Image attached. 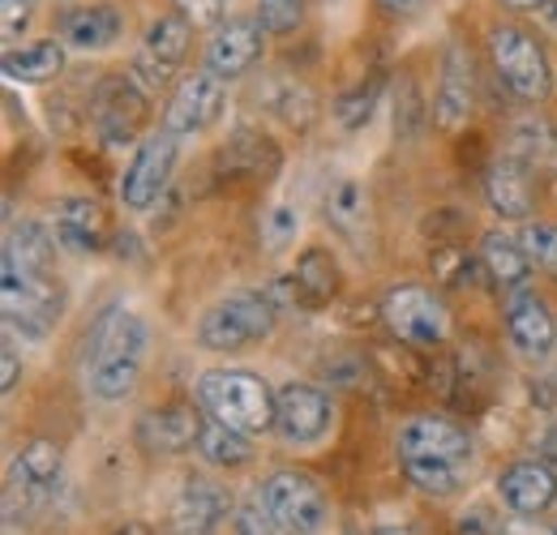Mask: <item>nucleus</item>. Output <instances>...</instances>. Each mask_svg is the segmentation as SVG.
<instances>
[{
	"label": "nucleus",
	"mask_w": 557,
	"mask_h": 535,
	"mask_svg": "<svg viewBox=\"0 0 557 535\" xmlns=\"http://www.w3.org/2000/svg\"><path fill=\"white\" fill-rule=\"evenodd\" d=\"M476 103V77H472V57L463 43H450L442 57V77H437V99H433V121L442 129H463Z\"/></svg>",
	"instance_id": "obj_14"
},
{
	"label": "nucleus",
	"mask_w": 557,
	"mask_h": 535,
	"mask_svg": "<svg viewBox=\"0 0 557 535\" xmlns=\"http://www.w3.org/2000/svg\"><path fill=\"white\" fill-rule=\"evenodd\" d=\"M4 258L26 274H57V240L39 223H17L4 240Z\"/></svg>",
	"instance_id": "obj_23"
},
{
	"label": "nucleus",
	"mask_w": 557,
	"mask_h": 535,
	"mask_svg": "<svg viewBox=\"0 0 557 535\" xmlns=\"http://www.w3.org/2000/svg\"><path fill=\"white\" fill-rule=\"evenodd\" d=\"M506 331H510V343L523 351V356H549L554 351V313L545 309V300L536 291H515L510 304H506Z\"/></svg>",
	"instance_id": "obj_18"
},
{
	"label": "nucleus",
	"mask_w": 557,
	"mask_h": 535,
	"mask_svg": "<svg viewBox=\"0 0 557 535\" xmlns=\"http://www.w3.org/2000/svg\"><path fill=\"white\" fill-rule=\"evenodd\" d=\"M497 493H502L506 510L536 519V514H545V510L557 501V475H554V468H549V463L523 459V463H515V468L502 471Z\"/></svg>",
	"instance_id": "obj_16"
},
{
	"label": "nucleus",
	"mask_w": 557,
	"mask_h": 535,
	"mask_svg": "<svg viewBox=\"0 0 557 535\" xmlns=\"http://www.w3.org/2000/svg\"><path fill=\"white\" fill-rule=\"evenodd\" d=\"M344 535H360V532H356V527H348V532H344Z\"/></svg>",
	"instance_id": "obj_46"
},
{
	"label": "nucleus",
	"mask_w": 557,
	"mask_h": 535,
	"mask_svg": "<svg viewBox=\"0 0 557 535\" xmlns=\"http://www.w3.org/2000/svg\"><path fill=\"white\" fill-rule=\"evenodd\" d=\"M485 198L488 210L502 214V219H528L532 206H536V189H532V176L519 159H497L485 172Z\"/></svg>",
	"instance_id": "obj_21"
},
{
	"label": "nucleus",
	"mask_w": 557,
	"mask_h": 535,
	"mask_svg": "<svg viewBox=\"0 0 557 535\" xmlns=\"http://www.w3.org/2000/svg\"><path fill=\"white\" fill-rule=\"evenodd\" d=\"M138 437L146 450L159 455H181L202 437V411L194 407H163V411H146L138 424Z\"/></svg>",
	"instance_id": "obj_20"
},
{
	"label": "nucleus",
	"mask_w": 557,
	"mask_h": 535,
	"mask_svg": "<svg viewBox=\"0 0 557 535\" xmlns=\"http://www.w3.org/2000/svg\"><path fill=\"white\" fill-rule=\"evenodd\" d=\"M502 535H557V527H549V523H541V519H528V514H519L510 527Z\"/></svg>",
	"instance_id": "obj_40"
},
{
	"label": "nucleus",
	"mask_w": 557,
	"mask_h": 535,
	"mask_svg": "<svg viewBox=\"0 0 557 535\" xmlns=\"http://www.w3.org/2000/svg\"><path fill=\"white\" fill-rule=\"evenodd\" d=\"M86 382L103 402H121L134 395L141 377V360H146V343L150 331L134 309H108L95 331L86 338Z\"/></svg>",
	"instance_id": "obj_2"
},
{
	"label": "nucleus",
	"mask_w": 557,
	"mask_h": 535,
	"mask_svg": "<svg viewBox=\"0 0 557 535\" xmlns=\"http://www.w3.org/2000/svg\"><path fill=\"white\" fill-rule=\"evenodd\" d=\"M326 219H331L339 232L356 236V227L364 223V194H360L356 181H339V185L326 194Z\"/></svg>",
	"instance_id": "obj_31"
},
{
	"label": "nucleus",
	"mask_w": 557,
	"mask_h": 535,
	"mask_svg": "<svg viewBox=\"0 0 557 535\" xmlns=\"http://www.w3.org/2000/svg\"><path fill=\"white\" fill-rule=\"evenodd\" d=\"M185 52H189V22H181V17H159V22H150V30H146V52H141V57L176 69L185 61Z\"/></svg>",
	"instance_id": "obj_30"
},
{
	"label": "nucleus",
	"mask_w": 557,
	"mask_h": 535,
	"mask_svg": "<svg viewBox=\"0 0 557 535\" xmlns=\"http://www.w3.org/2000/svg\"><path fill=\"white\" fill-rule=\"evenodd\" d=\"M146 116H150V108H146V90H141L138 82L108 77V82L95 86L90 121H95V129L108 141H116V146L134 141L141 134V125H146Z\"/></svg>",
	"instance_id": "obj_10"
},
{
	"label": "nucleus",
	"mask_w": 557,
	"mask_h": 535,
	"mask_svg": "<svg viewBox=\"0 0 557 535\" xmlns=\"http://www.w3.org/2000/svg\"><path fill=\"white\" fill-rule=\"evenodd\" d=\"M57 245L70 253H99L108 245V214L95 198H70L57 206Z\"/></svg>",
	"instance_id": "obj_19"
},
{
	"label": "nucleus",
	"mask_w": 557,
	"mask_h": 535,
	"mask_svg": "<svg viewBox=\"0 0 557 535\" xmlns=\"http://www.w3.org/2000/svg\"><path fill=\"white\" fill-rule=\"evenodd\" d=\"M493 65H497V77L519 95V99H545L549 86H554V73H549V61H545V48L519 30V26H497L493 39Z\"/></svg>",
	"instance_id": "obj_7"
},
{
	"label": "nucleus",
	"mask_w": 557,
	"mask_h": 535,
	"mask_svg": "<svg viewBox=\"0 0 557 535\" xmlns=\"http://www.w3.org/2000/svg\"><path fill=\"white\" fill-rule=\"evenodd\" d=\"M424 0H382V9H391V13H417Z\"/></svg>",
	"instance_id": "obj_42"
},
{
	"label": "nucleus",
	"mask_w": 557,
	"mask_h": 535,
	"mask_svg": "<svg viewBox=\"0 0 557 535\" xmlns=\"http://www.w3.org/2000/svg\"><path fill=\"white\" fill-rule=\"evenodd\" d=\"M198 455L214 463V468H245L253 459V446L240 428L223 424V420H210L202 424V437H198Z\"/></svg>",
	"instance_id": "obj_27"
},
{
	"label": "nucleus",
	"mask_w": 557,
	"mask_h": 535,
	"mask_svg": "<svg viewBox=\"0 0 557 535\" xmlns=\"http://www.w3.org/2000/svg\"><path fill=\"white\" fill-rule=\"evenodd\" d=\"M0 309H4V331L22 335L30 343H44L52 335V326L65 313V291L57 283V274H26L4 258L0 274Z\"/></svg>",
	"instance_id": "obj_4"
},
{
	"label": "nucleus",
	"mask_w": 557,
	"mask_h": 535,
	"mask_svg": "<svg viewBox=\"0 0 557 535\" xmlns=\"http://www.w3.org/2000/svg\"><path fill=\"white\" fill-rule=\"evenodd\" d=\"M61 468H65V459H61V446H57V441H30V446H22V455L13 459L9 493H22L30 506H39V501H48V497L57 493Z\"/></svg>",
	"instance_id": "obj_17"
},
{
	"label": "nucleus",
	"mask_w": 557,
	"mask_h": 535,
	"mask_svg": "<svg viewBox=\"0 0 557 535\" xmlns=\"http://www.w3.org/2000/svg\"><path fill=\"white\" fill-rule=\"evenodd\" d=\"M515 159H519L523 167L554 159V141H549V129H545L541 121H523V125L515 129Z\"/></svg>",
	"instance_id": "obj_34"
},
{
	"label": "nucleus",
	"mask_w": 557,
	"mask_h": 535,
	"mask_svg": "<svg viewBox=\"0 0 557 535\" xmlns=\"http://www.w3.org/2000/svg\"><path fill=\"white\" fill-rule=\"evenodd\" d=\"M262 510L278 535H322L326 527V497L305 471H278L262 488Z\"/></svg>",
	"instance_id": "obj_6"
},
{
	"label": "nucleus",
	"mask_w": 557,
	"mask_h": 535,
	"mask_svg": "<svg viewBox=\"0 0 557 535\" xmlns=\"http://www.w3.org/2000/svg\"><path fill=\"white\" fill-rule=\"evenodd\" d=\"M176 150H181V137L168 134V129L141 141L134 163L121 176V201L129 210H150L154 201L163 198V189H168V181L176 172Z\"/></svg>",
	"instance_id": "obj_9"
},
{
	"label": "nucleus",
	"mask_w": 557,
	"mask_h": 535,
	"mask_svg": "<svg viewBox=\"0 0 557 535\" xmlns=\"http://www.w3.org/2000/svg\"><path fill=\"white\" fill-rule=\"evenodd\" d=\"M223 116V86L214 73H194L176 86L168 112H163V129L176 137H194L210 129Z\"/></svg>",
	"instance_id": "obj_12"
},
{
	"label": "nucleus",
	"mask_w": 557,
	"mask_h": 535,
	"mask_svg": "<svg viewBox=\"0 0 557 535\" xmlns=\"http://www.w3.org/2000/svg\"><path fill=\"white\" fill-rule=\"evenodd\" d=\"M331 428V399L309 386V382H292L278 390L275 402V433L287 446H313L322 441Z\"/></svg>",
	"instance_id": "obj_11"
},
{
	"label": "nucleus",
	"mask_w": 557,
	"mask_h": 535,
	"mask_svg": "<svg viewBox=\"0 0 557 535\" xmlns=\"http://www.w3.org/2000/svg\"><path fill=\"white\" fill-rule=\"evenodd\" d=\"M399 459L408 480L429 497H450L463 488V471L472 463V437L446 415H412L399 437Z\"/></svg>",
	"instance_id": "obj_1"
},
{
	"label": "nucleus",
	"mask_w": 557,
	"mask_h": 535,
	"mask_svg": "<svg viewBox=\"0 0 557 535\" xmlns=\"http://www.w3.org/2000/svg\"><path fill=\"white\" fill-rule=\"evenodd\" d=\"M121 35V13L112 4H90V9H73L65 17V39L82 52H99L112 48Z\"/></svg>",
	"instance_id": "obj_24"
},
{
	"label": "nucleus",
	"mask_w": 557,
	"mask_h": 535,
	"mask_svg": "<svg viewBox=\"0 0 557 535\" xmlns=\"http://www.w3.org/2000/svg\"><path fill=\"white\" fill-rule=\"evenodd\" d=\"M232 514L227 488L214 480H189L172 501V532L176 535H219V527Z\"/></svg>",
	"instance_id": "obj_15"
},
{
	"label": "nucleus",
	"mask_w": 557,
	"mask_h": 535,
	"mask_svg": "<svg viewBox=\"0 0 557 535\" xmlns=\"http://www.w3.org/2000/svg\"><path fill=\"white\" fill-rule=\"evenodd\" d=\"M481 262H485V270L493 274L497 287H523L528 270H532L528 249L515 236H502V232H488L485 240H481Z\"/></svg>",
	"instance_id": "obj_26"
},
{
	"label": "nucleus",
	"mask_w": 557,
	"mask_h": 535,
	"mask_svg": "<svg viewBox=\"0 0 557 535\" xmlns=\"http://www.w3.org/2000/svg\"><path fill=\"white\" fill-rule=\"evenodd\" d=\"M382 318H386L391 335L408 347H442L446 343V309L433 300V291H424L417 283L395 287L382 300Z\"/></svg>",
	"instance_id": "obj_8"
},
{
	"label": "nucleus",
	"mask_w": 557,
	"mask_h": 535,
	"mask_svg": "<svg viewBox=\"0 0 557 535\" xmlns=\"http://www.w3.org/2000/svg\"><path fill=\"white\" fill-rule=\"evenodd\" d=\"M267 48V26L258 17H232L219 26V35L207 48V73L214 77H240L262 61Z\"/></svg>",
	"instance_id": "obj_13"
},
{
	"label": "nucleus",
	"mask_w": 557,
	"mask_h": 535,
	"mask_svg": "<svg viewBox=\"0 0 557 535\" xmlns=\"http://www.w3.org/2000/svg\"><path fill=\"white\" fill-rule=\"evenodd\" d=\"M296 227H300V219H296V210L292 206H271L267 214H262V240H267V249H287V240H296Z\"/></svg>",
	"instance_id": "obj_36"
},
{
	"label": "nucleus",
	"mask_w": 557,
	"mask_h": 535,
	"mask_svg": "<svg viewBox=\"0 0 557 535\" xmlns=\"http://www.w3.org/2000/svg\"><path fill=\"white\" fill-rule=\"evenodd\" d=\"M65 69V48L57 39H44V43H30V48H9L4 52V77L9 82H26V86H39V82H52L57 73Z\"/></svg>",
	"instance_id": "obj_25"
},
{
	"label": "nucleus",
	"mask_w": 557,
	"mask_h": 535,
	"mask_svg": "<svg viewBox=\"0 0 557 535\" xmlns=\"http://www.w3.org/2000/svg\"><path fill=\"white\" fill-rule=\"evenodd\" d=\"M30 22V0H0V30L4 39H17Z\"/></svg>",
	"instance_id": "obj_38"
},
{
	"label": "nucleus",
	"mask_w": 557,
	"mask_h": 535,
	"mask_svg": "<svg viewBox=\"0 0 557 535\" xmlns=\"http://www.w3.org/2000/svg\"><path fill=\"white\" fill-rule=\"evenodd\" d=\"M335 291H339V262L326 249H305L292 274V296L300 300V309H322L335 300Z\"/></svg>",
	"instance_id": "obj_22"
},
{
	"label": "nucleus",
	"mask_w": 557,
	"mask_h": 535,
	"mask_svg": "<svg viewBox=\"0 0 557 535\" xmlns=\"http://www.w3.org/2000/svg\"><path fill=\"white\" fill-rule=\"evenodd\" d=\"M258 99L278 112L287 125H309L313 121V95L296 82V77H271L262 90H258Z\"/></svg>",
	"instance_id": "obj_28"
},
{
	"label": "nucleus",
	"mask_w": 557,
	"mask_h": 535,
	"mask_svg": "<svg viewBox=\"0 0 557 535\" xmlns=\"http://www.w3.org/2000/svg\"><path fill=\"white\" fill-rule=\"evenodd\" d=\"M176 4H181V13H185L194 26H210V22L223 17V0H176Z\"/></svg>",
	"instance_id": "obj_39"
},
{
	"label": "nucleus",
	"mask_w": 557,
	"mask_h": 535,
	"mask_svg": "<svg viewBox=\"0 0 557 535\" xmlns=\"http://www.w3.org/2000/svg\"><path fill=\"white\" fill-rule=\"evenodd\" d=\"M198 402L210 420H223L240 433H267L275 428V402L271 386L249 369H210L198 377Z\"/></svg>",
	"instance_id": "obj_3"
},
{
	"label": "nucleus",
	"mask_w": 557,
	"mask_h": 535,
	"mask_svg": "<svg viewBox=\"0 0 557 535\" xmlns=\"http://www.w3.org/2000/svg\"><path fill=\"white\" fill-rule=\"evenodd\" d=\"M519 245L528 249L532 266H541L545 274L557 278V227L554 223H528L523 236H519Z\"/></svg>",
	"instance_id": "obj_33"
},
{
	"label": "nucleus",
	"mask_w": 557,
	"mask_h": 535,
	"mask_svg": "<svg viewBox=\"0 0 557 535\" xmlns=\"http://www.w3.org/2000/svg\"><path fill=\"white\" fill-rule=\"evenodd\" d=\"M300 17H305V0H258V22L267 26V35L296 30Z\"/></svg>",
	"instance_id": "obj_35"
},
{
	"label": "nucleus",
	"mask_w": 557,
	"mask_h": 535,
	"mask_svg": "<svg viewBox=\"0 0 557 535\" xmlns=\"http://www.w3.org/2000/svg\"><path fill=\"white\" fill-rule=\"evenodd\" d=\"M223 167H232V172H249V176H271L278 167V150L267 141V137L258 134H236L232 137V146L223 150Z\"/></svg>",
	"instance_id": "obj_29"
},
{
	"label": "nucleus",
	"mask_w": 557,
	"mask_h": 535,
	"mask_svg": "<svg viewBox=\"0 0 557 535\" xmlns=\"http://www.w3.org/2000/svg\"><path fill=\"white\" fill-rule=\"evenodd\" d=\"M541 17H545V26L557 30V0H545V4H541Z\"/></svg>",
	"instance_id": "obj_43"
},
{
	"label": "nucleus",
	"mask_w": 557,
	"mask_h": 535,
	"mask_svg": "<svg viewBox=\"0 0 557 535\" xmlns=\"http://www.w3.org/2000/svg\"><path fill=\"white\" fill-rule=\"evenodd\" d=\"M0 373H4V377H0V386H4V390H13V386H17V351H13V343H4Z\"/></svg>",
	"instance_id": "obj_41"
},
{
	"label": "nucleus",
	"mask_w": 557,
	"mask_h": 535,
	"mask_svg": "<svg viewBox=\"0 0 557 535\" xmlns=\"http://www.w3.org/2000/svg\"><path fill=\"white\" fill-rule=\"evenodd\" d=\"M506 532V523L488 510V506H472L463 519H459V535H502Z\"/></svg>",
	"instance_id": "obj_37"
},
{
	"label": "nucleus",
	"mask_w": 557,
	"mask_h": 535,
	"mask_svg": "<svg viewBox=\"0 0 557 535\" xmlns=\"http://www.w3.org/2000/svg\"><path fill=\"white\" fill-rule=\"evenodd\" d=\"M377 99H382V77H369V82H360L356 90L339 95V103H335L339 125H344V129H364L369 116H373V103H377Z\"/></svg>",
	"instance_id": "obj_32"
},
{
	"label": "nucleus",
	"mask_w": 557,
	"mask_h": 535,
	"mask_svg": "<svg viewBox=\"0 0 557 535\" xmlns=\"http://www.w3.org/2000/svg\"><path fill=\"white\" fill-rule=\"evenodd\" d=\"M116 535H150V532H146V527H141V523H129V527H125V532H116Z\"/></svg>",
	"instance_id": "obj_45"
},
{
	"label": "nucleus",
	"mask_w": 557,
	"mask_h": 535,
	"mask_svg": "<svg viewBox=\"0 0 557 535\" xmlns=\"http://www.w3.org/2000/svg\"><path fill=\"white\" fill-rule=\"evenodd\" d=\"M275 331V309L267 296H253V291H240V296H227L219 304H210L198 322V343L207 351H240V347H253Z\"/></svg>",
	"instance_id": "obj_5"
},
{
	"label": "nucleus",
	"mask_w": 557,
	"mask_h": 535,
	"mask_svg": "<svg viewBox=\"0 0 557 535\" xmlns=\"http://www.w3.org/2000/svg\"><path fill=\"white\" fill-rule=\"evenodd\" d=\"M502 4H506V9H541L545 0H502Z\"/></svg>",
	"instance_id": "obj_44"
}]
</instances>
